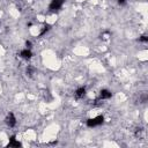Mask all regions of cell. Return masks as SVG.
<instances>
[{"label":"cell","instance_id":"6da1fadb","mask_svg":"<svg viewBox=\"0 0 148 148\" xmlns=\"http://www.w3.org/2000/svg\"><path fill=\"white\" fill-rule=\"evenodd\" d=\"M103 122H104V117L103 116H97V117L88 119L87 120V126L88 127H95V126H98V125L103 124Z\"/></svg>","mask_w":148,"mask_h":148},{"label":"cell","instance_id":"7a4b0ae2","mask_svg":"<svg viewBox=\"0 0 148 148\" xmlns=\"http://www.w3.org/2000/svg\"><path fill=\"white\" fill-rule=\"evenodd\" d=\"M64 5V0H52L50 6H49V10L50 12L54 13V12H58Z\"/></svg>","mask_w":148,"mask_h":148},{"label":"cell","instance_id":"3957f363","mask_svg":"<svg viewBox=\"0 0 148 148\" xmlns=\"http://www.w3.org/2000/svg\"><path fill=\"white\" fill-rule=\"evenodd\" d=\"M6 124H7L10 127H14V126L16 125V118H15V116H14L12 112H10V113L7 115V117H6Z\"/></svg>","mask_w":148,"mask_h":148},{"label":"cell","instance_id":"277c9868","mask_svg":"<svg viewBox=\"0 0 148 148\" xmlns=\"http://www.w3.org/2000/svg\"><path fill=\"white\" fill-rule=\"evenodd\" d=\"M31 56H33V53H31V50L30 49H28V48H26L24 50H22L21 52H20V57L21 58H23V59H30L31 58Z\"/></svg>","mask_w":148,"mask_h":148},{"label":"cell","instance_id":"5b68a950","mask_svg":"<svg viewBox=\"0 0 148 148\" xmlns=\"http://www.w3.org/2000/svg\"><path fill=\"white\" fill-rule=\"evenodd\" d=\"M111 96H112V93L110 90H108V89H103L100 93V98L101 100H109Z\"/></svg>","mask_w":148,"mask_h":148},{"label":"cell","instance_id":"8992f818","mask_svg":"<svg viewBox=\"0 0 148 148\" xmlns=\"http://www.w3.org/2000/svg\"><path fill=\"white\" fill-rule=\"evenodd\" d=\"M7 146H8V147H21V142H19V141L15 139V136L13 135V136H11L10 142H8Z\"/></svg>","mask_w":148,"mask_h":148},{"label":"cell","instance_id":"52a82bcc","mask_svg":"<svg viewBox=\"0 0 148 148\" xmlns=\"http://www.w3.org/2000/svg\"><path fill=\"white\" fill-rule=\"evenodd\" d=\"M85 95H86V88L85 87H80L79 89H77V92H75L77 98H82V97H85Z\"/></svg>","mask_w":148,"mask_h":148},{"label":"cell","instance_id":"ba28073f","mask_svg":"<svg viewBox=\"0 0 148 148\" xmlns=\"http://www.w3.org/2000/svg\"><path fill=\"white\" fill-rule=\"evenodd\" d=\"M50 28H51V26H50V24H45V26L43 27V29L41 30V33H39V36H43L44 34H46V33L50 30Z\"/></svg>","mask_w":148,"mask_h":148},{"label":"cell","instance_id":"9c48e42d","mask_svg":"<svg viewBox=\"0 0 148 148\" xmlns=\"http://www.w3.org/2000/svg\"><path fill=\"white\" fill-rule=\"evenodd\" d=\"M34 72H35V68H34L33 66H28V67H27V73H28L29 77H33Z\"/></svg>","mask_w":148,"mask_h":148},{"label":"cell","instance_id":"30bf717a","mask_svg":"<svg viewBox=\"0 0 148 148\" xmlns=\"http://www.w3.org/2000/svg\"><path fill=\"white\" fill-rule=\"evenodd\" d=\"M139 41H140V42H145V43H147V42H148V37H147L146 35H142V36L139 38Z\"/></svg>","mask_w":148,"mask_h":148},{"label":"cell","instance_id":"8fae6325","mask_svg":"<svg viewBox=\"0 0 148 148\" xmlns=\"http://www.w3.org/2000/svg\"><path fill=\"white\" fill-rule=\"evenodd\" d=\"M26 46H27L28 49H30V48H31V42H29V41H27V42H26Z\"/></svg>","mask_w":148,"mask_h":148},{"label":"cell","instance_id":"7c38bea8","mask_svg":"<svg viewBox=\"0 0 148 148\" xmlns=\"http://www.w3.org/2000/svg\"><path fill=\"white\" fill-rule=\"evenodd\" d=\"M125 1H126V0H118V3H119L120 5H124V4H125Z\"/></svg>","mask_w":148,"mask_h":148}]
</instances>
